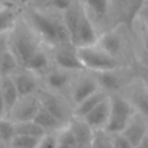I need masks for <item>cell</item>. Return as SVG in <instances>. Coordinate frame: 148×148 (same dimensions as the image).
Here are the masks:
<instances>
[{
	"mask_svg": "<svg viewBox=\"0 0 148 148\" xmlns=\"http://www.w3.org/2000/svg\"><path fill=\"white\" fill-rule=\"evenodd\" d=\"M34 120L40 125L46 132H57L66 124H62L60 120H58L50 111H47L44 106L40 105L37 114L35 116Z\"/></svg>",
	"mask_w": 148,
	"mask_h": 148,
	"instance_id": "23",
	"label": "cell"
},
{
	"mask_svg": "<svg viewBox=\"0 0 148 148\" xmlns=\"http://www.w3.org/2000/svg\"><path fill=\"white\" fill-rule=\"evenodd\" d=\"M42 45L40 38L21 13L15 28L7 35V47L15 54L21 67H24L31 56Z\"/></svg>",
	"mask_w": 148,
	"mask_h": 148,
	"instance_id": "2",
	"label": "cell"
},
{
	"mask_svg": "<svg viewBox=\"0 0 148 148\" xmlns=\"http://www.w3.org/2000/svg\"><path fill=\"white\" fill-rule=\"evenodd\" d=\"M135 148H148V133H147V135L139 142V145H138Z\"/></svg>",
	"mask_w": 148,
	"mask_h": 148,
	"instance_id": "37",
	"label": "cell"
},
{
	"mask_svg": "<svg viewBox=\"0 0 148 148\" xmlns=\"http://www.w3.org/2000/svg\"><path fill=\"white\" fill-rule=\"evenodd\" d=\"M37 148H57V134L56 132H47L39 139Z\"/></svg>",
	"mask_w": 148,
	"mask_h": 148,
	"instance_id": "30",
	"label": "cell"
},
{
	"mask_svg": "<svg viewBox=\"0 0 148 148\" xmlns=\"http://www.w3.org/2000/svg\"><path fill=\"white\" fill-rule=\"evenodd\" d=\"M49 2H50V0H30L29 6H35V7H39V8H46Z\"/></svg>",
	"mask_w": 148,
	"mask_h": 148,
	"instance_id": "34",
	"label": "cell"
},
{
	"mask_svg": "<svg viewBox=\"0 0 148 148\" xmlns=\"http://www.w3.org/2000/svg\"><path fill=\"white\" fill-rule=\"evenodd\" d=\"M3 5H5V3H2V2H1V1H0V8H1V7H2V6H3Z\"/></svg>",
	"mask_w": 148,
	"mask_h": 148,
	"instance_id": "41",
	"label": "cell"
},
{
	"mask_svg": "<svg viewBox=\"0 0 148 148\" xmlns=\"http://www.w3.org/2000/svg\"><path fill=\"white\" fill-rule=\"evenodd\" d=\"M128 1L130 0H111L112 5H123V3H126Z\"/></svg>",
	"mask_w": 148,
	"mask_h": 148,
	"instance_id": "39",
	"label": "cell"
},
{
	"mask_svg": "<svg viewBox=\"0 0 148 148\" xmlns=\"http://www.w3.org/2000/svg\"><path fill=\"white\" fill-rule=\"evenodd\" d=\"M21 68V65L15 54L6 47L0 53V73L2 76H12Z\"/></svg>",
	"mask_w": 148,
	"mask_h": 148,
	"instance_id": "24",
	"label": "cell"
},
{
	"mask_svg": "<svg viewBox=\"0 0 148 148\" xmlns=\"http://www.w3.org/2000/svg\"><path fill=\"white\" fill-rule=\"evenodd\" d=\"M56 134H57V148H77V143L74 138V134L72 133L67 124L62 126L59 131H57Z\"/></svg>",
	"mask_w": 148,
	"mask_h": 148,
	"instance_id": "26",
	"label": "cell"
},
{
	"mask_svg": "<svg viewBox=\"0 0 148 148\" xmlns=\"http://www.w3.org/2000/svg\"><path fill=\"white\" fill-rule=\"evenodd\" d=\"M121 133L131 141V143L135 148L148 133V119L145 118L142 114L135 112V114L132 117V119Z\"/></svg>",
	"mask_w": 148,
	"mask_h": 148,
	"instance_id": "19",
	"label": "cell"
},
{
	"mask_svg": "<svg viewBox=\"0 0 148 148\" xmlns=\"http://www.w3.org/2000/svg\"><path fill=\"white\" fill-rule=\"evenodd\" d=\"M22 8L16 5H3L0 8V36H7L16 25Z\"/></svg>",
	"mask_w": 148,
	"mask_h": 148,
	"instance_id": "20",
	"label": "cell"
},
{
	"mask_svg": "<svg viewBox=\"0 0 148 148\" xmlns=\"http://www.w3.org/2000/svg\"><path fill=\"white\" fill-rule=\"evenodd\" d=\"M143 34H145V39H146V43H147V46H148V14L146 15V18H145V25H143Z\"/></svg>",
	"mask_w": 148,
	"mask_h": 148,
	"instance_id": "36",
	"label": "cell"
},
{
	"mask_svg": "<svg viewBox=\"0 0 148 148\" xmlns=\"http://www.w3.org/2000/svg\"><path fill=\"white\" fill-rule=\"evenodd\" d=\"M88 15L91 17L98 30L102 28V23H105L110 16L112 8L111 0H81ZM101 31V30H99Z\"/></svg>",
	"mask_w": 148,
	"mask_h": 148,
	"instance_id": "16",
	"label": "cell"
},
{
	"mask_svg": "<svg viewBox=\"0 0 148 148\" xmlns=\"http://www.w3.org/2000/svg\"><path fill=\"white\" fill-rule=\"evenodd\" d=\"M135 112L133 104L123 92L110 95V117L105 131L110 134L121 133Z\"/></svg>",
	"mask_w": 148,
	"mask_h": 148,
	"instance_id": "4",
	"label": "cell"
},
{
	"mask_svg": "<svg viewBox=\"0 0 148 148\" xmlns=\"http://www.w3.org/2000/svg\"><path fill=\"white\" fill-rule=\"evenodd\" d=\"M99 36H101V31L98 30V28L96 27V24L94 23V21L91 20V17L88 15V13L84 9L77 32L73 40V45L75 47L95 45L97 44Z\"/></svg>",
	"mask_w": 148,
	"mask_h": 148,
	"instance_id": "12",
	"label": "cell"
},
{
	"mask_svg": "<svg viewBox=\"0 0 148 148\" xmlns=\"http://www.w3.org/2000/svg\"><path fill=\"white\" fill-rule=\"evenodd\" d=\"M77 56L86 71L99 73L123 67L121 60L105 51L98 44L76 47Z\"/></svg>",
	"mask_w": 148,
	"mask_h": 148,
	"instance_id": "3",
	"label": "cell"
},
{
	"mask_svg": "<svg viewBox=\"0 0 148 148\" xmlns=\"http://www.w3.org/2000/svg\"><path fill=\"white\" fill-rule=\"evenodd\" d=\"M42 106L50 111L62 124H67L73 117V105L66 95L40 87L37 91Z\"/></svg>",
	"mask_w": 148,
	"mask_h": 148,
	"instance_id": "5",
	"label": "cell"
},
{
	"mask_svg": "<svg viewBox=\"0 0 148 148\" xmlns=\"http://www.w3.org/2000/svg\"><path fill=\"white\" fill-rule=\"evenodd\" d=\"M0 92L2 95L6 110H7V117H8L10 110L14 108V105L20 98V94L17 91V88L12 76H2L1 82H0Z\"/></svg>",
	"mask_w": 148,
	"mask_h": 148,
	"instance_id": "21",
	"label": "cell"
},
{
	"mask_svg": "<svg viewBox=\"0 0 148 148\" xmlns=\"http://www.w3.org/2000/svg\"><path fill=\"white\" fill-rule=\"evenodd\" d=\"M109 96L108 92H105L104 90H98L97 92L92 94L91 96L87 97L86 99H83L81 103H79L76 106H74L73 109V116L76 117H84L89 111H91L98 103H101L103 99H105Z\"/></svg>",
	"mask_w": 148,
	"mask_h": 148,
	"instance_id": "22",
	"label": "cell"
},
{
	"mask_svg": "<svg viewBox=\"0 0 148 148\" xmlns=\"http://www.w3.org/2000/svg\"><path fill=\"white\" fill-rule=\"evenodd\" d=\"M2 3H5V5H16V6H18L20 5V1L18 0H0Z\"/></svg>",
	"mask_w": 148,
	"mask_h": 148,
	"instance_id": "38",
	"label": "cell"
},
{
	"mask_svg": "<svg viewBox=\"0 0 148 148\" xmlns=\"http://www.w3.org/2000/svg\"><path fill=\"white\" fill-rule=\"evenodd\" d=\"M52 57H53V64L56 67L80 73L86 71L79 56L76 52V47L72 44L69 45H60L54 49H52Z\"/></svg>",
	"mask_w": 148,
	"mask_h": 148,
	"instance_id": "8",
	"label": "cell"
},
{
	"mask_svg": "<svg viewBox=\"0 0 148 148\" xmlns=\"http://www.w3.org/2000/svg\"><path fill=\"white\" fill-rule=\"evenodd\" d=\"M90 148H114L112 142V135L105 130L95 131Z\"/></svg>",
	"mask_w": 148,
	"mask_h": 148,
	"instance_id": "28",
	"label": "cell"
},
{
	"mask_svg": "<svg viewBox=\"0 0 148 148\" xmlns=\"http://www.w3.org/2000/svg\"><path fill=\"white\" fill-rule=\"evenodd\" d=\"M77 143V148H90L95 131L88 125V123L81 118L73 116L67 123Z\"/></svg>",
	"mask_w": 148,
	"mask_h": 148,
	"instance_id": "17",
	"label": "cell"
},
{
	"mask_svg": "<svg viewBox=\"0 0 148 148\" xmlns=\"http://www.w3.org/2000/svg\"><path fill=\"white\" fill-rule=\"evenodd\" d=\"M16 135V124L9 117L0 118V139L10 146Z\"/></svg>",
	"mask_w": 148,
	"mask_h": 148,
	"instance_id": "27",
	"label": "cell"
},
{
	"mask_svg": "<svg viewBox=\"0 0 148 148\" xmlns=\"http://www.w3.org/2000/svg\"><path fill=\"white\" fill-rule=\"evenodd\" d=\"M53 67H54V64H53V57H52V49L43 44L31 56V58L28 60V62L24 65L23 68L42 77Z\"/></svg>",
	"mask_w": 148,
	"mask_h": 148,
	"instance_id": "13",
	"label": "cell"
},
{
	"mask_svg": "<svg viewBox=\"0 0 148 148\" xmlns=\"http://www.w3.org/2000/svg\"><path fill=\"white\" fill-rule=\"evenodd\" d=\"M40 105L42 104L37 92L32 95L21 96L16 102V104L14 105V108L10 110L8 117L15 123L34 120Z\"/></svg>",
	"mask_w": 148,
	"mask_h": 148,
	"instance_id": "10",
	"label": "cell"
},
{
	"mask_svg": "<svg viewBox=\"0 0 148 148\" xmlns=\"http://www.w3.org/2000/svg\"><path fill=\"white\" fill-rule=\"evenodd\" d=\"M1 79H2V75H1V73H0V82H1Z\"/></svg>",
	"mask_w": 148,
	"mask_h": 148,
	"instance_id": "42",
	"label": "cell"
},
{
	"mask_svg": "<svg viewBox=\"0 0 148 148\" xmlns=\"http://www.w3.org/2000/svg\"><path fill=\"white\" fill-rule=\"evenodd\" d=\"M38 142H39V139H37V138L16 134L15 138L13 139L12 143H10V147H14V148H37Z\"/></svg>",
	"mask_w": 148,
	"mask_h": 148,
	"instance_id": "29",
	"label": "cell"
},
{
	"mask_svg": "<svg viewBox=\"0 0 148 148\" xmlns=\"http://www.w3.org/2000/svg\"><path fill=\"white\" fill-rule=\"evenodd\" d=\"M76 74L77 73L69 72L54 66L51 71H49L44 76L40 77L42 87L67 96L71 84Z\"/></svg>",
	"mask_w": 148,
	"mask_h": 148,
	"instance_id": "7",
	"label": "cell"
},
{
	"mask_svg": "<svg viewBox=\"0 0 148 148\" xmlns=\"http://www.w3.org/2000/svg\"><path fill=\"white\" fill-rule=\"evenodd\" d=\"M73 1L74 0H50L46 8L56 10L58 13H64L65 10H67L72 6Z\"/></svg>",
	"mask_w": 148,
	"mask_h": 148,
	"instance_id": "31",
	"label": "cell"
},
{
	"mask_svg": "<svg viewBox=\"0 0 148 148\" xmlns=\"http://www.w3.org/2000/svg\"><path fill=\"white\" fill-rule=\"evenodd\" d=\"M98 84L102 90L108 92L109 95L119 94L125 90V88L133 81H126L127 74L123 72V67L112 71H105L99 73H94Z\"/></svg>",
	"mask_w": 148,
	"mask_h": 148,
	"instance_id": "9",
	"label": "cell"
},
{
	"mask_svg": "<svg viewBox=\"0 0 148 148\" xmlns=\"http://www.w3.org/2000/svg\"><path fill=\"white\" fill-rule=\"evenodd\" d=\"M123 94L133 104L135 111L148 119V87L138 77L125 88Z\"/></svg>",
	"mask_w": 148,
	"mask_h": 148,
	"instance_id": "11",
	"label": "cell"
},
{
	"mask_svg": "<svg viewBox=\"0 0 148 148\" xmlns=\"http://www.w3.org/2000/svg\"><path fill=\"white\" fill-rule=\"evenodd\" d=\"M12 79L17 88L20 97L36 94L42 87L40 77L23 67H21L16 73H14L12 75Z\"/></svg>",
	"mask_w": 148,
	"mask_h": 148,
	"instance_id": "14",
	"label": "cell"
},
{
	"mask_svg": "<svg viewBox=\"0 0 148 148\" xmlns=\"http://www.w3.org/2000/svg\"><path fill=\"white\" fill-rule=\"evenodd\" d=\"M22 15L44 45L54 49L60 45L72 44L61 13L49 8L25 6L22 8Z\"/></svg>",
	"mask_w": 148,
	"mask_h": 148,
	"instance_id": "1",
	"label": "cell"
},
{
	"mask_svg": "<svg viewBox=\"0 0 148 148\" xmlns=\"http://www.w3.org/2000/svg\"><path fill=\"white\" fill-rule=\"evenodd\" d=\"M9 148H14V147H9Z\"/></svg>",
	"mask_w": 148,
	"mask_h": 148,
	"instance_id": "43",
	"label": "cell"
},
{
	"mask_svg": "<svg viewBox=\"0 0 148 148\" xmlns=\"http://www.w3.org/2000/svg\"><path fill=\"white\" fill-rule=\"evenodd\" d=\"M138 77L148 87V65H140L138 67Z\"/></svg>",
	"mask_w": 148,
	"mask_h": 148,
	"instance_id": "33",
	"label": "cell"
},
{
	"mask_svg": "<svg viewBox=\"0 0 148 148\" xmlns=\"http://www.w3.org/2000/svg\"><path fill=\"white\" fill-rule=\"evenodd\" d=\"M1 117H7V110H6V105H5L2 95L0 92V118Z\"/></svg>",
	"mask_w": 148,
	"mask_h": 148,
	"instance_id": "35",
	"label": "cell"
},
{
	"mask_svg": "<svg viewBox=\"0 0 148 148\" xmlns=\"http://www.w3.org/2000/svg\"><path fill=\"white\" fill-rule=\"evenodd\" d=\"M110 117V95L98 103L91 111H89L84 117H82L88 125L94 130H105Z\"/></svg>",
	"mask_w": 148,
	"mask_h": 148,
	"instance_id": "18",
	"label": "cell"
},
{
	"mask_svg": "<svg viewBox=\"0 0 148 148\" xmlns=\"http://www.w3.org/2000/svg\"><path fill=\"white\" fill-rule=\"evenodd\" d=\"M97 44L101 47H103L105 51H108L109 53L121 60V57L124 54L125 42H124V36L118 31L117 28H110L104 32H102Z\"/></svg>",
	"mask_w": 148,
	"mask_h": 148,
	"instance_id": "15",
	"label": "cell"
},
{
	"mask_svg": "<svg viewBox=\"0 0 148 148\" xmlns=\"http://www.w3.org/2000/svg\"><path fill=\"white\" fill-rule=\"evenodd\" d=\"M16 124V134L21 135H28L32 138L40 139L43 135H45L47 132L38 125L35 120H27V121H20L15 123Z\"/></svg>",
	"mask_w": 148,
	"mask_h": 148,
	"instance_id": "25",
	"label": "cell"
},
{
	"mask_svg": "<svg viewBox=\"0 0 148 148\" xmlns=\"http://www.w3.org/2000/svg\"><path fill=\"white\" fill-rule=\"evenodd\" d=\"M10 146L8 145V143H6L5 141H2L1 139H0V148H9Z\"/></svg>",
	"mask_w": 148,
	"mask_h": 148,
	"instance_id": "40",
	"label": "cell"
},
{
	"mask_svg": "<svg viewBox=\"0 0 148 148\" xmlns=\"http://www.w3.org/2000/svg\"><path fill=\"white\" fill-rule=\"evenodd\" d=\"M111 135H112V142H113L114 148H134L131 141L123 133H117V134H111Z\"/></svg>",
	"mask_w": 148,
	"mask_h": 148,
	"instance_id": "32",
	"label": "cell"
},
{
	"mask_svg": "<svg viewBox=\"0 0 148 148\" xmlns=\"http://www.w3.org/2000/svg\"><path fill=\"white\" fill-rule=\"evenodd\" d=\"M98 90H101V87L95 74L89 71H83L75 75L68 90L67 98L69 99L74 109V106H76L83 99L97 92Z\"/></svg>",
	"mask_w": 148,
	"mask_h": 148,
	"instance_id": "6",
	"label": "cell"
}]
</instances>
